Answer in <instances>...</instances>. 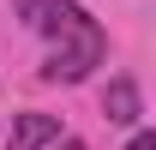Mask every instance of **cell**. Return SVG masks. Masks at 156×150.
I'll use <instances>...</instances> for the list:
<instances>
[{
  "label": "cell",
  "mask_w": 156,
  "mask_h": 150,
  "mask_svg": "<svg viewBox=\"0 0 156 150\" xmlns=\"http://www.w3.org/2000/svg\"><path fill=\"white\" fill-rule=\"evenodd\" d=\"M48 138H60V120H54V114H18L12 132H6V150H42Z\"/></svg>",
  "instance_id": "7a4b0ae2"
},
{
  "label": "cell",
  "mask_w": 156,
  "mask_h": 150,
  "mask_svg": "<svg viewBox=\"0 0 156 150\" xmlns=\"http://www.w3.org/2000/svg\"><path fill=\"white\" fill-rule=\"evenodd\" d=\"M126 150H156V132H132V144Z\"/></svg>",
  "instance_id": "277c9868"
},
{
  "label": "cell",
  "mask_w": 156,
  "mask_h": 150,
  "mask_svg": "<svg viewBox=\"0 0 156 150\" xmlns=\"http://www.w3.org/2000/svg\"><path fill=\"white\" fill-rule=\"evenodd\" d=\"M18 18L36 30V36L54 42V54L42 60V78L48 84H84L108 60V36L102 24L78 6V0H18Z\"/></svg>",
  "instance_id": "6da1fadb"
},
{
  "label": "cell",
  "mask_w": 156,
  "mask_h": 150,
  "mask_svg": "<svg viewBox=\"0 0 156 150\" xmlns=\"http://www.w3.org/2000/svg\"><path fill=\"white\" fill-rule=\"evenodd\" d=\"M102 114H108L114 126H138L144 102H138V84H132V78H114V84L102 90Z\"/></svg>",
  "instance_id": "3957f363"
},
{
  "label": "cell",
  "mask_w": 156,
  "mask_h": 150,
  "mask_svg": "<svg viewBox=\"0 0 156 150\" xmlns=\"http://www.w3.org/2000/svg\"><path fill=\"white\" fill-rule=\"evenodd\" d=\"M42 150H84V144H78V138H48Z\"/></svg>",
  "instance_id": "5b68a950"
}]
</instances>
